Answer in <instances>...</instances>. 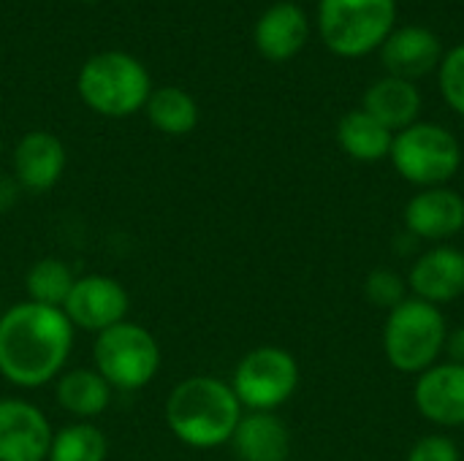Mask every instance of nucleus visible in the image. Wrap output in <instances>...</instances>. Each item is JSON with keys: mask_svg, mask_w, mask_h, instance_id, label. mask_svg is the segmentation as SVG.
Returning a JSON list of instances; mask_svg holds the SVG:
<instances>
[{"mask_svg": "<svg viewBox=\"0 0 464 461\" xmlns=\"http://www.w3.org/2000/svg\"><path fill=\"white\" fill-rule=\"evenodd\" d=\"M438 84L446 103L464 117V43L443 54L438 65Z\"/></svg>", "mask_w": 464, "mask_h": 461, "instance_id": "nucleus-25", "label": "nucleus"}, {"mask_svg": "<svg viewBox=\"0 0 464 461\" xmlns=\"http://www.w3.org/2000/svg\"><path fill=\"white\" fill-rule=\"evenodd\" d=\"M231 389L247 413H275L299 389V361L280 345L247 351L231 375Z\"/></svg>", "mask_w": 464, "mask_h": 461, "instance_id": "nucleus-8", "label": "nucleus"}, {"mask_svg": "<svg viewBox=\"0 0 464 461\" xmlns=\"http://www.w3.org/2000/svg\"><path fill=\"white\" fill-rule=\"evenodd\" d=\"M413 405L419 416L443 429L464 427V364L438 361L416 375Z\"/></svg>", "mask_w": 464, "mask_h": 461, "instance_id": "nucleus-11", "label": "nucleus"}, {"mask_svg": "<svg viewBox=\"0 0 464 461\" xmlns=\"http://www.w3.org/2000/svg\"><path fill=\"white\" fill-rule=\"evenodd\" d=\"M150 122L166 136H185L198 125V106L190 92L179 87H160L147 98Z\"/></svg>", "mask_w": 464, "mask_h": 461, "instance_id": "nucleus-21", "label": "nucleus"}, {"mask_svg": "<svg viewBox=\"0 0 464 461\" xmlns=\"http://www.w3.org/2000/svg\"><path fill=\"white\" fill-rule=\"evenodd\" d=\"M389 160L394 171L419 190L440 187L462 168V144L438 122H413L394 133Z\"/></svg>", "mask_w": 464, "mask_h": 461, "instance_id": "nucleus-6", "label": "nucleus"}, {"mask_svg": "<svg viewBox=\"0 0 464 461\" xmlns=\"http://www.w3.org/2000/svg\"><path fill=\"white\" fill-rule=\"evenodd\" d=\"M65 171V147L54 133L33 130L14 149V182L30 193L52 190Z\"/></svg>", "mask_w": 464, "mask_h": 461, "instance_id": "nucleus-15", "label": "nucleus"}, {"mask_svg": "<svg viewBox=\"0 0 464 461\" xmlns=\"http://www.w3.org/2000/svg\"><path fill=\"white\" fill-rule=\"evenodd\" d=\"M109 440L92 421H71L52 435L46 461H106Z\"/></svg>", "mask_w": 464, "mask_h": 461, "instance_id": "nucleus-23", "label": "nucleus"}, {"mask_svg": "<svg viewBox=\"0 0 464 461\" xmlns=\"http://www.w3.org/2000/svg\"><path fill=\"white\" fill-rule=\"evenodd\" d=\"M130 296L125 285L109 274H82L76 277L63 312L73 329L101 334L122 321H128Z\"/></svg>", "mask_w": 464, "mask_h": 461, "instance_id": "nucleus-9", "label": "nucleus"}, {"mask_svg": "<svg viewBox=\"0 0 464 461\" xmlns=\"http://www.w3.org/2000/svg\"><path fill=\"white\" fill-rule=\"evenodd\" d=\"M310 35L307 14L296 3H275L256 24V46L272 62H285L302 52Z\"/></svg>", "mask_w": 464, "mask_h": 461, "instance_id": "nucleus-16", "label": "nucleus"}, {"mask_svg": "<svg viewBox=\"0 0 464 461\" xmlns=\"http://www.w3.org/2000/svg\"><path fill=\"white\" fill-rule=\"evenodd\" d=\"M76 329L57 307L16 302L0 315V378L41 389L65 372Z\"/></svg>", "mask_w": 464, "mask_h": 461, "instance_id": "nucleus-1", "label": "nucleus"}, {"mask_svg": "<svg viewBox=\"0 0 464 461\" xmlns=\"http://www.w3.org/2000/svg\"><path fill=\"white\" fill-rule=\"evenodd\" d=\"M405 461H462V451L446 435H427L413 443Z\"/></svg>", "mask_w": 464, "mask_h": 461, "instance_id": "nucleus-26", "label": "nucleus"}, {"mask_svg": "<svg viewBox=\"0 0 464 461\" xmlns=\"http://www.w3.org/2000/svg\"><path fill=\"white\" fill-rule=\"evenodd\" d=\"M82 101L103 117H128L147 106L152 92L144 65L125 52H101L79 71Z\"/></svg>", "mask_w": 464, "mask_h": 461, "instance_id": "nucleus-5", "label": "nucleus"}, {"mask_svg": "<svg viewBox=\"0 0 464 461\" xmlns=\"http://www.w3.org/2000/svg\"><path fill=\"white\" fill-rule=\"evenodd\" d=\"M111 386L101 378L95 367L65 370L54 380V399L73 421L98 418L111 402Z\"/></svg>", "mask_w": 464, "mask_h": 461, "instance_id": "nucleus-19", "label": "nucleus"}, {"mask_svg": "<svg viewBox=\"0 0 464 461\" xmlns=\"http://www.w3.org/2000/svg\"><path fill=\"white\" fill-rule=\"evenodd\" d=\"M443 353L449 356V361H454V364H464V326L454 329V331H449Z\"/></svg>", "mask_w": 464, "mask_h": 461, "instance_id": "nucleus-27", "label": "nucleus"}, {"mask_svg": "<svg viewBox=\"0 0 464 461\" xmlns=\"http://www.w3.org/2000/svg\"><path fill=\"white\" fill-rule=\"evenodd\" d=\"M392 141L394 133L383 128L375 117H370L364 109H353L343 114V120L337 122V144L348 158L359 163H378L389 158Z\"/></svg>", "mask_w": 464, "mask_h": 461, "instance_id": "nucleus-20", "label": "nucleus"}, {"mask_svg": "<svg viewBox=\"0 0 464 461\" xmlns=\"http://www.w3.org/2000/svg\"><path fill=\"white\" fill-rule=\"evenodd\" d=\"M92 361L114 391H139L150 386L160 370V345L141 323L122 321L95 334Z\"/></svg>", "mask_w": 464, "mask_h": 461, "instance_id": "nucleus-7", "label": "nucleus"}, {"mask_svg": "<svg viewBox=\"0 0 464 461\" xmlns=\"http://www.w3.org/2000/svg\"><path fill=\"white\" fill-rule=\"evenodd\" d=\"M381 60L389 76L413 82V79L432 73L440 65L443 43L430 27H421V24L394 27L392 35L381 46Z\"/></svg>", "mask_w": 464, "mask_h": 461, "instance_id": "nucleus-14", "label": "nucleus"}, {"mask_svg": "<svg viewBox=\"0 0 464 461\" xmlns=\"http://www.w3.org/2000/svg\"><path fill=\"white\" fill-rule=\"evenodd\" d=\"M242 405L231 383L212 375L179 380L163 405L169 432L188 448L212 451L228 446L242 418Z\"/></svg>", "mask_w": 464, "mask_h": 461, "instance_id": "nucleus-2", "label": "nucleus"}, {"mask_svg": "<svg viewBox=\"0 0 464 461\" xmlns=\"http://www.w3.org/2000/svg\"><path fill=\"white\" fill-rule=\"evenodd\" d=\"M397 22V0H318V33L337 57H364L383 46Z\"/></svg>", "mask_w": 464, "mask_h": 461, "instance_id": "nucleus-4", "label": "nucleus"}, {"mask_svg": "<svg viewBox=\"0 0 464 461\" xmlns=\"http://www.w3.org/2000/svg\"><path fill=\"white\" fill-rule=\"evenodd\" d=\"M52 424L27 399H0V461H46L52 446Z\"/></svg>", "mask_w": 464, "mask_h": 461, "instance_id": "nucleus-10", "label": "nucleus"}, {"mask_svg": "<svg viewBox=\"0 0 464 461\" xmlns=\"http://www.w3.org/2000/svg\"><path fill=\"white\" fill-rule=\"evenodd\" d=\"M408 291L435 307L464 296V253L451 245L424 250L408 272Z\"/></svg>", "mask_w": 464, "mask_h": 461, "instance_id": "nucleus-13", "label": "nucleus"}, {"mask_svg": "<svg viewBox=\"0 0 464 461\" xmlns=\"http://www.w3.org/2000/svg\"><path fill=\"white\" fill-rule=\"evenodd\" d=\"M362 109L375 117L383 128L392 133L405 130L408 125L419 122L421 114V92L413 82L397 79V76H383L372 82L364 92Z\"/></svg>", "mask_w": 464, "mask_h": 461, "instance_id": "nucleus-18", "label": "nucleus"}, {"mask_svg": "<svg viewBox=\"0 0 464 461\" xmlns=\"http://www.w3.org/2000/svg\"><path fill=\"white\" fill-rule=\"evenodd\" d=\"M73 283H76V274L71 272V266L63 258H54V255L38 258L24 274L27 302L63 310Z\"/></svg>", "mask_w": 464, "mask_h": 461, "instance_id": "nucleus-22", "label": "nucleus"}, {"mask_svg": "<svg viewBox=\"0 0 464 461\" xmlns=\"http://www.w3.org/2000/svg\"><path fill=\"white\" fill-rule=\"evenodd\" d=\"M449 337V323L440 307L408 296L386 315L383 353L386 361L405 375H421L435 367Z\"/></svg>", "mask_w": 464, "mask_h": 461, "instance_id": "nucleus-3", "label": "nucleus"}, {"mask_svg": "<svg viewBox=\"0 0 464 461\" xmlns=\"http://www.w3.org/2000/svg\"><path fill=\"white\" fill-rule=\"evenodd\" d=\"M405 228L421 242H446L464 228V198L449 185L419 190L402 212Z\"/></svg>", "mask_w": 464, "mask_h": 461, "instance_id": "nucleus-12", "label": "nucleus"}, {"mask_svg": "<svg viewBox=\"0 0 464 461\" xmlns=\"http://www.w3.org/2000/svg\"><path fill=\"white\" fill-rule=\"evenodd\" d=\"M228 446L239 461H288L291 432L275 413H242Z\"/></svg>", "mask_w": 464, "mask_h": 461, "instance_id": "nucleus-17", "label": "nucleus"}, {"mask_svg": "<svg viewBox=\"0 0 464 461\" xmlns=\"http://www.w3.org/2000/svg\"><path fill=\"white\" fill-rule=\"evenodd\" d=\"M364 296L372 307L392 312L408 299V280L394 269H375L364 283Z\"/></svg>", "mask_w": 464, "mask_h": 461, "instance_id": "nucleus-24", "label": "nucleus"}]
</instances>
